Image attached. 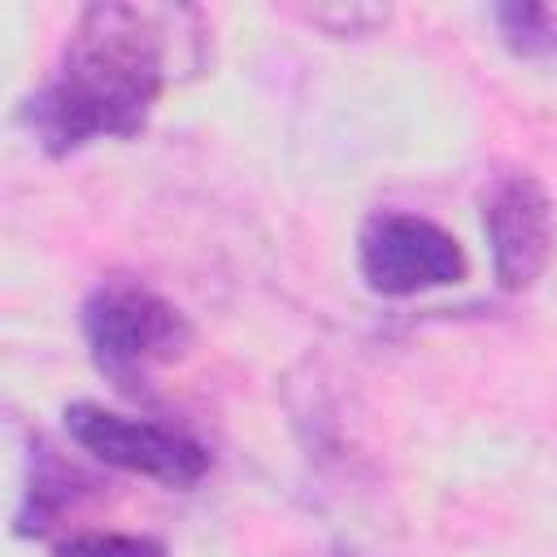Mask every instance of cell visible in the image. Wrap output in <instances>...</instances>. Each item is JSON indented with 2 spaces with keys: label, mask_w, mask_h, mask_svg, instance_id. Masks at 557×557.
Masks as SVG:
<instances>
[{
  "label": "cell",
  "mask_w": 557,
  "mask_h": 557,
  "mask_svg": "<svg viewBox=\"0 0 557 557\" xmlns=\"http://www.w3.org/2000/svg\"><path fill=\"white\" fill-rule=\"evenodd\" d=\"M183 17L191 13L152 4H87L57 70L26 104L35 139L52 157H65L96 139L139 135L174 74V26Z\"/></svg>",
  "instance_id": "cell-1"
},
{
  "label": "cell",
  "mask_w": 557,
  "mask_h": 557,
  "mask_svg": "<svg viewBox=\"0 0 557 557\" xmlns=\"http://www.w3.org/2000/svg\"><path fill=\"white\" fill-rule=\"evenodd\" d=\"M83 335L96 370L109 374L117 387H135L152 370L187 352L191 322L148 283L104 278L83 305Z\"/></svg>",
  "instance_id": "cell-2"
},
{
  "label": "cell",
  "mask_w": 557,
  "mask_h": 557,
  "mask_svg": "<svg viewBox=\"0 0 557 557\" xmlns=\"http://www.w3.org/2000/svg\"><path fill=\"white\" fill-rule=\"evenodd\" d=\"M65 431L78 448H87L104 466L157 479L165 487H191L209 470V448L191 431L131 418V413H113V409L91 405V400H78L65 409Z\"/></svg>",
  "instance_id": "cell-3"
},
{
  "label": "cell",
  "mask_w": 557,
  "mask_h": 557,
  "mask_svg": "<svg viewBox=\"0 0 557 557\" xmlns=\"http://www.w3.org/2000/svg\"><path fill=\"white\" fill-rule=\"evenodd\" d=\"M361 278L379 296H418L431 287L461 283L470 261L461 244L431 218L383 209L357 235Z\"/></svg>",
  "instance_id": "cell-4"
},
{
  "label": "cell",
  "mask_w": 557,
  "mask_h": 557,
  "mask_svg": "<svg viewBox=\"0 0 557 557\" xmlns=\"http://www.w3.org/2000/svg\"><path fill=\"white\" fill-rule=\"evenodd\" d=\"M483 231L496 283L518 292L540 278L553 257V200L531 174H505L483 191Z\"/></svg>",
  "instance_id": "cell-5"
},
{
  "label": "cell",
  "mask_w": 557,
  "mask_h": 557,
  "mask_svg": "<svg viewBox=\"0 0 557 557\" xmlns=\"http://www.w3.org/2000/svg\"><path fill=\"white\" fill-rule=\"evenodd\" d=\"M74 483H87L74 466H65L52 448H44V444H35V479H30V487L22 492V509H17V527L22 531H48L52 522H57V513L78 496V487Z\"/></svg>",
  "instance_id": "cell-6"
},
{
  "label": "cell",
  "mask_w": 557,
  "mask_h": 557,
  "mask_svg": "<svg viewBox=\"0 0 557 557\" xmlns=\"http://www.w3.org/2000/svg\"><path fill=\"white\" fill-rule=\"evenodd\" d=\"M52 557H165V544L152 535H126V531H78L61 540Z\"/></svg>",
  "instance_id": "cell-7"
},
{
  "label": "cell",
  "mask_w": 557,
  "mask_h": 557,
  "mask_svg": "<svg viewBox=\"0 0 557 557\" xmlns=\"http://www.w3.org/2000/svg\"><path fill=\"white\" fill-rule=\"evenodd\" d=\"M496 22H500V35L518 52H544V48L557 44L553 13L540 9V4H505V9H496Z\"/></svg>",
  "instance_id": "cell-8"
}]
</instances>
